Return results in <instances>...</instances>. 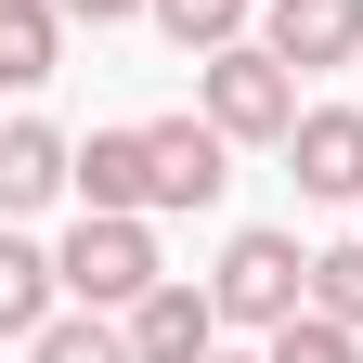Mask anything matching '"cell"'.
<instances>
[{"instance_id": "cell-1", "label": "cell", "mask_w": 363, "mask_h": 363, "mask_svg": "<svg viewBox=\"0 0 363 363\" xmlns=\"http://www.w3.org/2000/svg\"><path fill=\"white\" fill-rule=\"evenodd\" d=\"M195 104H208V130H234V143H286L298 130V65L272 52V39L195 52Z\"/></svg>"}, {"instance_id": "cell-2", "label": "cell", "mask_w": 363, "mask_h": 363, "mask_svg": "<svg viewBox=\"0 0 363 363\" xmlns=\"http://www.w3.org/2000/svg\"><path fill=\"white\" fill-rule=\"evenodd\" d=\"M52 272H65L78 311H130V298L156 286V234H143V208H78V234L52 247Z\"/></svg>"}, {"instance_id": "cell-3", "label": "cell", "mask_w": 363, "mask_h": 363, "mask_svg": "<svg viewBox=\"0 0 363 363\" xmlns=\"http://www.w3.org/2000/svg\"><path fill=\"white\" fill-rule=\"evenodd\" d=\"M208 298H220V325H286V311H311V247L298 234H234Z\"/></svg>"}, {"instance_id": "cell-4", "label": "cell", "mask_w": 363, "mask_h": 363, "mask_svg": "<svg viewBox=\"0 0 363 363\" xmlns=\"http://www.w3.org/2000/svg\"><path fill=\"white\" fill-rule=\"evenodd\" d=\"M220 182H234V130H208V117L143 130V208H220Z\"/></svg>"}, {"instance_id": "cell-5", "label": "cell", "mask_w": 363, "mask_h": 363, "mask_svg": "<svg viewBox=\"0 0 363 363\" xmlns=\"http://www.w3.org/2000/svg\"><path fill=\"white\" fill-rule=\"evenodd\" d=\"M117 325H130V363H208V350H220V298L182 286V272H156Z\"/></svg>"}, {"instance_id": "cell-6", "label": "cell", "mask_w": 363, "mask_h": 363, "mask_svg": "<svg viewBox=\"0 0 363 363\" xmlns=\"http://www.w3.org/2000/svg\"><path fill=\"white\" fill-rule=\"evenodd\" d=\"M286 182H298V195H325V208H350V195H363V104H298Z\"/></svg>"}, {"instance_id": "cell-7", "label": "cell", "mask_w": 363, "mask_h": 363, "mask_svg": "<svg viewBox=\"0 0 363 363\" xmlns=\"http://www.w3.org/2000/svg\"><path fill=\"white\" fill-rule=\"evenodd\" d=\"M259 39H272L298 78H311V65H363V0H272Z\"/></svg>"}, {"instance_id": "cell-8", "label": "cell", "mask_w": 363, "mask_h": 363, "mask_svg": "<svg viewBox=\"0 0 363 363\" xmlns=\"http://www.w3.org/2000/svg\"><path fill=\"white\" fill-rule=\"evenodd\" d=\"M65 182H78V143H65V130H39V117L0 130V220H13V208H52Z\"/></svg>"}, {"instance_id": "cell-9", "label": "cell", "mask_w": 363, "mask_h": 363, "mask_svg": "<svg viewBox=\"0 0 363 363\" xmlns=\"http://www.w3.org/2000/svg\"><path fill=\"white\" fill-rule=\"evenodd\" d=\"M65 0H0V91H39V78H52L65 65Z\"/></svg>"}, {"instance_id": "cell-10", "label": "cell", "mask_w": 363, "mask_h": 363, "mask_svg": "<svg viewBox=\"0 0 363 363\" xmlns=\"http://www.w3.org/2000/svg\"><path fill=\"white\" fill-rule=\"evenodd\" d=\"M52 298H65V272H52V247L0 234V337H39V325H52Z\"/></svg>"}, {"instance_id": "cell-11", "label": "cell", "mask_w": 363, "mask_h": 363, "mask_svg": "<svg viewBox=\"0 0 363 363\" xmlns=\"http://www.w3.org/2000/svg\"><path fill=\"white\" fill-rule=\"evenodd\" d=\"M78 195L91 208H143V130H91L78 143Z\"/></svg>"}, {"instance_id": "cell-12", "label": "cell", "mask_w": 363, "mask_h": 363, "mask_svg": "<svg viewBox=\"0 0 363 363\" xmlns=\"http://www.w3.org/2000/svg\"><path fill=\"white\" fill-rule=\"evenodd\" d=\"M26 363H130V325H104V311H52V325L26 337Z\"/></svg>"}, {"instance_id": "cell-13", "label": "cell", "mask_w": 363, "mask_h": 363, "mask_svg": "<svg viewBox=\"0 0 363 363\" xmlns=\"http://www.w3.org/2000/svg\"><path fill=\"white\" fill-rule=\"evenodd\" d=\"M259 363H363V325H337V311H286Z\"/></svg>"}, {"instance_id": "cell-14", "label": "cell", "mask_w": 363, "mask_h": 363, "mask_svg": "<svg viewBox=\"0 0 363 363\" xmlns=\"http://www.w3.org/2000/svg\"><path fill=\"white\" fill-rule=\"evenodd\" d=\"M143 13L182 39V52H234V39H247V0H143Z\"/></svg>"}, {"instance_id": "cell-15", "label": "cell", "mask_w": 363, "mask_h": 363, "mask_svg": "<svg viewBox=\"0 0 363 363\" xmlns=\"http://www.w3.org/2000/svg\"><path fill=\"white\" fill-rule=\"evenodd\" d=\"M311 311L363 325V247H311Z\"/></svg>"}, {"instance_id": "cell-16", "label": "cell", "mask_w": 363, "mask_h": 363, "mask_svg": "<svg viewBox=\"0 0 363 363\" xmlns=\"http://www.w3.org/2000/svg\"><path fill=\"white\" fill-rule=\"evenodd\" d=\"M65 13H78V26H117V13H143V0H65Z\"/></svg>"}, {"instance_id": "cell-17", "label": "cell", "mask_w": 363, "mask_h": 363, "mask_svg": "<svg viewBox=\"0 0 363 363\" xmlns=\"http://www.w3.org/2000/svg\"><path fill=\"white\" fill-rule=\"evenodd\" d=\"M208 363H234V350H208Z\"/></svg>"}]
</instances>
